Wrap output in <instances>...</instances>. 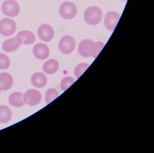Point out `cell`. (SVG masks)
<instances>
[{
  "mask_svg": "<svg viewBox=\"0 0 154 153\" xmlns=\"http://www.w3.org/2000/svg\"><path fill=\"white\" fill-rule=\"evenodd\" d=\"M105 44L102 42H93L91 39H84L80 43L79 53L84 57H92L95 58L104 47Z\"/></svg>",
  "mask_w": 154,
  "mask_h": 153,
  "instance_id": "obj_1",
  "label": "cell"
},
{
  "mask_svg": "<svg viewBox=\"0 0 154 153\" xmlns=\"http://www.w3.org/2000/svg\"><path fill=\"white\" fill-rule=\"evenodd\" d=\"M84 19L88 24H98L102 19V10L97 7L88 8L84 12Z\"/></svg>",
  "mask_w": 154,
  "mask_h": 153,
  "instance_id": "obj_2",
  "label": "cell"
},
{
  "mask_svg": "<svg viewBox=\"0 0 154 153\" xmlns=\"http://www.w3.org/2000/svg\"><path fill=\"white\" fill-rule=\"evenodd\" d=\"M1 9L5 15L14 17L20 12V5L15 0H7L2 3Z\"/></svg>",
  "mask_w": 154,
  "mask_h": 153,
  "instance_id": "obj_3",
  "label": "cell"
},
{
  "mask_svg": "<svg viewBox=\"0 0 154 153\" xmlns=\"http://www.w3.org/2000/svg\"><path fill=\"white\" fill-rule=\"evenodd\" d=\"M76 6L70 2H65L59 8V14L60 16L66 20L73 19L77 14Z\"/></svg>",
  "mask_w": 154,
  "mask_h": 153,
  "instance_id": "obj_4",
  "label": "cell"
},
{
  "mask_svg": "<svg viewBox=\"0 0 154 153\" xmlns=\"http://www.w3.org/2000/svg\"><path fill=\"white\" fill-rule=\"evenodd\" d=\"M58 48L62 53L65 55L70 54L75 48V41L71 36H63L60 41Z\"/></svg>",
  "mask_w": 154,
  "mask_h": 153,
  "instance_id": "obj_5",
  "label": "cell"
},
{
  "mask_svg": "<svg viewBox=\"0 0 154 153\" xmlns=\"http://www.w3.org/2000/svg\"><path fill=\"white\" fill-rule=\"evenodd\" d=\"M16 30V22L8 18L0 20V34L4 36L13 35Z\"/></svg>",
  "mask_w": 154,
  "mask_h": 153,
  "instance_id": "obj_6",
  "label": "cell"
},
{
  "mask_svg": "<svg viewBox=\"0 0 154 153\" xmlns=\"http://www.w3.org/2000/svg\"><path fill=\"white\" fill-rule=\"evenodd\" d=\"M42 99V95L39 91L34 89L28 90L23 95L25 104L29 106H36L39 104Z\"/></svg>",
  "mask_w": 154,
  "mask_h": 153,
  "instance_id": "obj_7",
  "label": "cell"
},
{
  "mask_svg": "<svg viewBox=\"0 0 154 153\" xmlns=\"http://www.w3.org/2000/svg\"><path fill=\"white\" fill-rule=\"evenodd\" d=\"M38 34L39 38L45 42L51 41L54 36L53 28L48 24L41 25L38 30Z\"/></svg>",
  "mask_w": 154,
  "mask_h": 153,
  "instance_id": "obj_8",
  "label": "cell"
},
{
  "mask_svg": "<svg viewBox=\"0 0 154 153\" xmlns=\"http://www.w3.org/2000/svg\"><path fill=\"white\" fill-rule=\"evenodd\" d=\"M120 18V15L119 13L114 11L108 12L105 16L104 23L106 28L112 31L117 24Z\"/></svg>",
  "mask_w": 154,
  "mask_h": 153,
  "instance_id": "obj_9",
  "label": "cell"
},
{
  "mask_svg": "<svg viewBox=\"0 0 154 153\" xmlns=\"http://www.w3.org/2000/svg\"><path fill=\"white\" fill-rule=\"evenodd\" d=\"M33 53L38 59L43 60L49 57L50 51L47 45L42 43H39L34 46Z\"/></svg>",
  "mask_w": 154,
  "mask_h": 153,
  "instance_id": "obj_10",
  "label": "cell"
},
{
  "mask_svg": "<svg viewBox=\"0 0 154 153\" xmlns=\"http://www.w3.org/2000/svg\"><path fill=\"white\" fill-rule=\"evenodd\" d=\"M21 39L18 37L12 38L6 40L2 44V49L6 52H13L21 46Z\"/></svg>",
  "mask_w": 154,
  "mask_h": 153,
  "instance_id": "obj_11",
  "label": "cell"
},
{
  "mask_svg": "<svg viewBox=\"0 0 154 153\" xmlns=\"http://www.w3.org/2000/svg\"><path fill=\"white\" fill-rule=\"evenodd\" d=\"M14 83L13 77L7 72L0 73V90L7 91L9 90Z\"/></svg>",
  "mask_w": 154,
  "mask_h": 153,
  "instance_id": "obj_12",
  "label": "cell"
},
{
  "mask_svg": "<svg viewBox=\"0 0 154 153\" xmlns=\"http://www.w3.org/2000/svg\"><path fill=\"white\" fill-rule=\"evenodd\" d=\"M31 80L32 85L38 88H42L45 87L48 82V79L46 75L41 72H36L33 74Z\"/></svg>",
  "mask_w": 154,
  "mask_h": 153,
  "instance_id": "obj_13",
  "label": "cell"
},
{
  "mask_svg": "<svg viewBox=\"0 0 154 153\" xmlns=\"http://www.w3.org/2000/svg\"><path fill=\"white\" fill-rule=\"evenodd\" d=\"M16 37L19 38L21 39L22 44L24 45H31L35 42V35L31 31L27 30H24L20 31L17 35Z\"/></svg>",
  "mask_w": 154,
  "mask_h": 153,
  "instance_id": "obj_14",
  "label": "cell"
},
{
  "mask_svg": "<svg viewBox=\"0 0 154 153\" xmlns=\"http://www.w3.org/2000/svg\"><path fill=\"white\" fill-rule=\"evenodd\" d=\"M9 102L12 106L16 108L23 106L25 104V102L23 99V94L19 92L12 93L9 97Z\"/></svg>",
  "mask_w": 154,
  "mask_h": 153,
  "instance_id": "obj_15",
  "label": "cell"
},
{
  "mask_svg": "<svg viewBox=\"0 0 154 153\" xmlns=\"http://www.w3.org/2000/svg\"><path fill=\"white\" fill-rule=\"evenodd\" d=\"M58 62L54 59H50L43 64V70L47 74H54L58 70Z\"/></svg>",
  "mask_w": 154,
  "mask_h": 153,
  "instance_id": "obj_16",
  "label": "cell"
},
{
  "mask_svg": "<svg viewBox=\"0 0 154 153\" xmlns=\"http://www.w3.org/2000/svg\"><path fill=\"white\" fill-rule=\"evenodd\" d=\"M12 118V111L11 109L5 105L0 106V123L7 124Z\"/></svg>",
  "mask_w": 154,
  "mask_h": 153,
  "instance_id": "obj_17",
  "label": "cell"
},
{
  "mask_svg": "<svg viewBox=\"0 0 154 153\" xmlns=\"http://www.w3.org/2000/svg\"><path fill=\"white\" fill-rule=\"evenodd\" d=\"M59 96V93L55 89H50L46 92V102L48 104Z\"/></svg>",
  "mask_w": 154,
  "mask_h": 153,
  "instance_id": "obj_18",
  "label": "cell"
},
{
  "mask_svg": "<svg viewBox=\"0 0 154 153\" xmlns=\"http://www.w3.org/2000/svg\"><path fill=\"white\" fill-rule=\"evenodd\" d=\"M89 65H90L87 63H81L77 65V66L75 67V70H74L75 75L77 78H79L88 68Z\"/></svg>",
  "mask_w": 154,
  "mask_h": 153,
  "instance_id": "obj_19",
  "label": "cell"
},
{
  "mask_svg": "<svg viewBox=\"0 0 154 153\" xmlns=\"http://www.w3.org/2000/svg\"><path fill=\"white\" fill-rule=\"evenodd\" d=\"M11 64L9 58L4 54L0 53V70H7Z\"/></svg>",
  "mask_w": 154,
  "mask_h": 153,
  "instance_id": "obj_20",
  "label": "cell"
},
{
  "mask_svg": "<svg viewBox=\"0 0 154 153\" xmlns=\"http://www.w3.org/2000/svg\"><path fill=\"white\" fill-rule=\"evenodd\" d=\"M75 80L73 77H65L61 80V87L62 90L65 91L67 90L70 86L75 83Z\"/></svg>",
  "mask_w": 154,
  "mask_h": 153,
  "instance_id": "obj_21",
  "label": "cell"
},
{
  "mask_svg": "<svg viewBox=\"0 0 154 153\" xmlns=\"http://www.w3.org/2000/svg\"><path fill=\"white\" fill-rule=\"evenodd\" d=\"M122 1H127V0H122Z\"/></svg>",
  "mask_w": 154,
  "mask_h": 153,
  "instance_id": "obj_22",
  "label": "cell"
},
{
  "mask_svg": "<svg viewBox=\"0 0 154 153\" xmlns=\"http://www.w3.org/2000/svg\"><path fill=\"white\" fill-rule=\"evenodd\" d=\"M0 92H1V90H0Z\"/></svg>",
  "mask_w": 154,
  "mask_h": 153,
  "instance_id": "obj_23",
  "label": "cell"
}]
</instances>
